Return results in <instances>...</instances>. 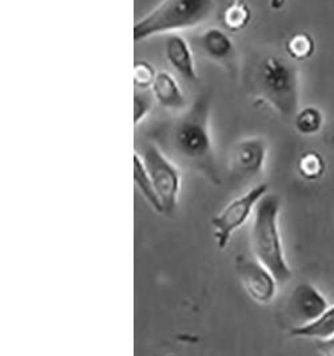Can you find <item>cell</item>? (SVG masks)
<instances>
[{
	"mask_svg": "<svg viewBox=\"0 0 334 356\" xmlns=\"http://www.w3.org/2000/svg\"><path fill=\"white\" fill-rule=\"evenodd\" d=\"M211 97L195 98L176 118L153 129L150 140L179 168L197 173L214 185L222 182L211 136Z\"/></svg>",
	"mask_w": 334,
	"mask_h": 356,
	"instance_id": "obj_1",
	"label": "cell"
},
{
	"mask_svg": "<svg viewBox=\"0 0 334 356\" xmlns=\"http://www.w3.org/2000/svg\"><path fill=\"white\" fill-rule=\"evenodd\" d=\"M289 334L292 338L313 339V340L334 337V304L329 305V308L316 321L306 325L294 327L289 331Z\"/></svg>",
	"mask_w": 334,
	"mask_h": 356,
	"instance_id": "obj_13",
	"label": "cell"
},
{
	"mask_svg": "<svg viewBox=\"0 0 334 356\" xmlns=\"http://www.w3.org/2000/svg\"><path fill=\"white\" fill-rule=\"evenodd\" d=\"M217 0H162L134 26V40L193 30L212 17Z\"/></svg>",
	"mask_w": 334,
	"mask_h": 356,
	"instance_id": "obj_4",
	"label": "cell"
},
{
	"mask_svg": "<svg viewBox=\"0 0 334 356\" xmlns=\"http://www.w3.org/2000/svg\"><path fill=\"white\" fill-rule=\"evenodd\" d=\"M316 341V350L321 356H334V337L319 339Z\"/></svg>",
	"mask_w": 334,
	"mask_h": 356,
	"instance_id": "obj_21",
	"label": "cell"
},
{
	"mask_svg": "<svg viewBox=\"0 0 334 356\" xmlns=\"http://www.w3.org/2000/svg\"><path fill=\"white\" fill-rule=\"evenodd\" d=\"M235 270L247 296L260 305H269L277 296L278 280L254 256L238 254L235 257Z\"/></svg>",
	"mask_w": 334,
	"mask_h": 356,
	"instance_id": "obj_7",
	"label": "cell"
},
{
	"mask_svg": "<svg viewBox=\"0 0 334 356\" xmlns=\"http://www.w3.org/2000/svg\"><path fill=\"white\" fill-rule=\"evenodd\" d=\"M285 50L293 62L306 60L316 53V42L310 34L299 31L287 39Z\"/></svg>",
	"mask_w": 334,
	"mask_h": 356,
	"instance_id": "obj_16",
	"label": "cell"
},
{
	"mask_svg": "<svg viewBox=\"0 0 334 356\" xmlns=\"http://www.w3.org/2000/svg\"><path fill=\"white\" fill-rule=\"evenodd\" d=\"M297 170L303 179L315 182L324 177L326 172V162L316 150H308L301 154L297 162Z\"/></svg>",
	"mask_w": 334,
	"mask_h": 356,
	"instance_id": "obj_18",
	"label": "cell"
},
{
	"mask_svg": "<svg viewBox=\"0 0 334 356\" xmlns=\"http://www.w3.org/2000/svg\"><path fill=\"white\" fill-rule=\"evenodd\" d=\"M269 145L265 137H247L234 143L230 153V170L237 177L253 178L264 172Z\"/></svg>",
	"mask_w": 334,
	"mask_h": 356,
	"instance_id": "obj_9",
	"label": "cell"
},
{
	"mask_svg": "<svg viewBox=\"0 0 334 356\" xmlns=\"http://www.w3.org/2000/svg\"><path fill=\"white\" fill-rule=\"evenodd\" d=\"M251 22V10L245 0H231L224 11V23L231 33H238L247 29Z\"/></svg>",
	"mask_w": 334,
	"mask_h": 356,
	"instance_id": "obj_17",
	"label": "cell"
},
{
	"mask_svg": "<svg viewBox=\"0 0 334 356\" xmlns=\"http://www.w3.org/2000/svg\"><path fill=\"white\" fill-rule=\"evenodd\" d=\"M198 50L211 62L221 65L229 72L235 70L237 49L228 31L210 27L195 38Z\"/></svg>",
	"mask_w": 334,
	"mask_h": 356,
	"instance_id": "obj_10",
	"label": "cell"
},
{
	"mask_svg": "<svg viewBox=\"0 0 334 356\" xmlns=\"http://www.w3.org/2000/svg\"><path fill=\"white\" fill-rule=\"evenodd\" d=\"M140 154L158 193L163 214L172 216L176 212L182 191L181 168L151 141L144 145Z\"/></svg>",
	"mask_w": 334,
	"mask_h": 356,
	"instance_id": "obj_5",
	"label": "cell"
},
{
	"mask_svg": "<svg viewBox=\"0 0 334 356\" xmlns=\"http://www.w3.org/2000/svg\"><path fill=\"white\" fill-rule=\"evenodd\" d=\"M331 143H332V145L334 146V131L333 134H332V137H331Z\"/></svg>",
	"mask_w": 334,
	"mask_h": 356,
	"instance_id": "obj_22",
	"label": "cell"
},
{
	"mask_svg": "<svg viewBox=\"0 0 334 356\" xmlns=\"http://www.w3.org/2000/svg\"><path fill=\"white\" fill-rule=\"evenodd\" d=\"M267 193V184H257L244 195L231 200L219 213L212 217L211 225L214 228V238L219 250H225L229 245L233 234L241 229L250 218H253L258 202Z\"/></svg>",
	"mask_w": 334,
	"mask_h": 356,
	"instance_id": "obj_6",
	"label": "cell"
},
{
	"mask_svg": "<svg viewBox=\"0 0 334 356\" xmlns=\"http://www.w3.org/2000/svg\"><path fill=\"white\" fill-rule=\"evenodd\" d=\"M156 69L146 60H137L134 65V86L137 90H150L156 76Z\"/></svg>",
	"mask_w": 334,
	"mask_h": 356,
	"instance_id": "obj_20",
	"label": "cell"
},
{
	"mask_svg": "<svg viewBox=\"0 0 334 356\" xmlns=\"http://www.w3.org/2000/svg\"><path fill=\"white\" fill-rule=\"evenodd\" d=\"M165 54L170 66L176 70L182 78L190 82H197L199 79L193 50L187 40L179 34L167 35L165 43Z\"/></svg>",
	"mask_w": 334,
	"mask_h": 356,
	"instance_id": "obj_11",
	"label": "cell"
},
{
	"mask_svg": "<svg viewBox=\"0 0 334 356\" xmlns=\"http://www.w3.org/2000/svg\"><path fill=\"white\" fill-rule=\"evenodd\" d=\"M329 302L324 293L310 282H302L296 285L286 302V315L293 323V327L310 324L318 319L328 308Z\"/></svg>",
	"mask_w": 334,
	"mask_h": 356,
	"instance_id": "obj_8",
	"label": "cell"
},
{
	"mask_svg": "<svg viewBox=\"0 0 334 356\" xmlns=\"http://www.w3.org/2000/svg\"><path fill=\"white\" fill-rule=\"evenodd\" d=\"M156 98L151 90H137L134 94V125L140 126L151 113Z\"/></svg>",
	"mask_w": 334,
	"mask_h": 356,
	"instance_id": "obj_19",
	"label": "cell"
},
{
	"mask_svg": "<svg viewBox=\"0 0 334 356\" xmlns=\"http://www.w3.org/2000/svg\"><path fill=\"white\" fill-rule=\"evenodd\" d=\"M281 208V198L276 193H267L258 202L251 221L250 247L253 256L276 276L280 284H285L292 279L293 270L287 263L280 231Z\"/></svg>",
	"mask_w": 334,
	"mask_h": 356,
	"instance_id": "obj_3",
	"label": "cell"
},
{
	"mask_svg": "<svg viewBox=\"0 0 334 356\" xmlns=\"http://www.w3.org/2000/svg\"><path fill=\"white\" fill-rule=\"evenodd\" d=\"M151 92L159 106L181 113L187 108V99L176 76L169 72H158L151 86Z\"/></svg>",
	"mask_w": 334,
	"mask_h": 356,
	"instance_id": "obj_12",
	"label": "cell"
},
{
	"mask_svg": "<svg viewBox=\"0 0 334 356\" xmlns=\"http://www.w3.org/2000/svg\"><path fill=\"white\" fill-rule=\"evenodd\" d=\"M134 182H135V186L140 191L142 197L146 200V202L157 213L163 214V208H162L158 193L154 188L151 178L149 176V172L143 163L140 152L134 153Z\"/></svg>",
	"mask_w": 334,
	"mask_h": 356,
	"instance_id": "obj_14",
	"label": "cell"
},
{
	"mask_svg": "<svg viewBox=\"0 0 334 356\" xmlns=\"http://www.w3.org/2000/svg\"><path fill=\"white\" fill-rule=\"evenodd\" d=\"M256 98L272 107L283 120H293L299 110V74L290 58L265 54L250 74Z\"/></svg>",
	"mask_w": 334,
	"mask_h": 356,
	"instance_id": "obj_2",
	"label": "cell"
},
{
	"mask_svg": "<svg viewBox=\"0 0 334 356\" xmlns=\"http://www.w3.org/2000/svg\"><path fill=\"white\" fill-rule=\"evenodd\" d=\"M293 124L299 134L305 137H312L322 130L325 118L318 107L309 105L299 108L293 118Z\"/></svg>",
	"mask_w": 334,
	"mask_h": 356,
	"instance_id": "obj_15",
	"label": "cell"
}]
</instances>
